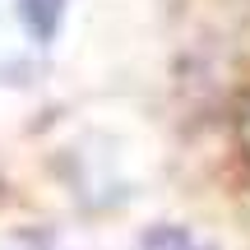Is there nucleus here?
Returning a JSON list of instances; mask_svg holds the SVG:
<instances>
[{"label":"nucleus","instance_id":"f257e3e1","mask_svg":"<svg viewBox=\"0 0 250 250\" xmlns=\"http://www.w3.org/2000/svg\"><path fill=\"white\" fill-rule=\"evenodd\" d=\"M61 9H65V0H23L19 14H23L28 33H33L37 42H46V37L56 33V23H61Z\"/></svg>","mask_w":250,"mask_h":250}]
</instances>
